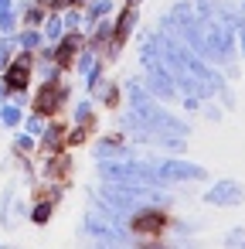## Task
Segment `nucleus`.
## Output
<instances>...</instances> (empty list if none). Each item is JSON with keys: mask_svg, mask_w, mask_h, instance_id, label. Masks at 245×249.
<instances>
[{"mask_svg": "<svg viewBox=\"0 0 245 249\" xmlns=\"http://www.w3.org/2000/svg\"><path fill=\"white\" fill-rule=\"evenodd\" d=\"M126 229H130L136 239H153V235H160V232L167 229V212H163L160 205H143V208H136V212L126 218Z\"/></svg>", "mask_w": 245, "mask_h": 249, "instance_id": "1", "label": "nucleus"}, {"mask_svg": "<svg viewBox=\"0 0 245 249\" xmlns=\"http://www.w3.org/2000/svg\"><path fill=\"white\" fill-rule=\"evenodd\" d=\"M153 167L160 171V178L167 181V184H187V181H204L208 178V171L201 167V164H191V160H184V157H167V160H153Z\"/></svg>", "mask_w": 245, "mask_h": 249, "instance_id": "2", "label": "nucleus"}, {"mask_svg": "<svg viewBox=\"0 0 245 249\" xmlns=\"http://www.w3.org/2000/svg\"><path fill=\"white\" fill-rule=\"evenodd\" d=\"M204 205H214V208H238V205H245V184L235 181V178H218V181L204 191Z\"/></svg>", "mask_w": 245, "mask_h": 249, "instance_id": "3", "label": "nucleus"}, {"mask_svg": "<svg viewBox=\"0 0 245 249\" xmlns=\"http://www.w3.org/2000/svg\"><path fill=\"white\" fill-rule=\"evenodd\" d=\"M96 160H119V157H130V150L123 147V140L119 137H102V140H96Z\"/></svg>", "mask_w": 245, "mask_h": 249, "instance_id": "4", "label": "nucleus"}, {"mask_svg": "<svg viewBox=\"0 0 245 249\" xmlns=\"http://www.w3.org/2000/svg\"><path fill=\"white\" fill-rule=\"evenodd\" d=\"M65 103V89H45L38 96V113H55Z\"/></svg>", "mask_w": 245, "mask_h": 249, "instance_id": "5", "label": "nucleus"}, {"mask_svg": "<svg viewBox=\"0 0 245 249\" xmlns=\"http://www.w3.org/2000/svg\"><path fill=\"white\" fill-rule=\"evenodd\" d=\"M79 45H82V38H79V35H68V38L62 41V48H58V69H65V65H72V58H75V52H79Z\"/></svg>", "mask_w": 245, "mask_h": 249, "instance_id": "6", "label": "nucleus"}, {"mask_svg": "<svg viewBox=\"0 0 245 249\" xmlns=\"http://www.w3.org/2000/svg\"><path fill=\"white\" fill-rule=\"evenodd\" d=\"M221 246H225V249H245V225L228 229V232H225V239H221Z\"/></svg>", "mask_w": 245, "mask_h": 249, "instance_id": "7", "label": "nucleus"}, {"mask_svg": "<svg viewBox=\"0 0 245 249\" xmlns=\"http://www.w3.org/2000/svg\"><path fill=\"white\" fill-rule=\"evenodd\" d=\"M113 11V4H109V0H92V4H89V24H99V21H106V14Z\"/></svg>", "mask_w": 245, "mask_h": 249, "instance_id": "8", "label": "nucleus"}, {"mask_svg": "<svg viewBox=\"0 0 245 249\" xmlns=\"http://www.w3.org/2000/svg\"><path fill=\"white\" fill-rule=\"evenodd\" d=\"M75 123H79V126H89V123H92V103H89V99L75 106Z\"/></svg>", "mask_w": 245, "mask_h": 249, "instance_id": "9", "label": "nucleus"}, {"mask_svg": "<svg viewBox=\"0 0 245 249\" xmlns=\"http://www.w3.org/2000/svg\"><path fill=\"white\" fill-rule=\"evenodd\" d=\"M48 215H51V205H48V201H41V205L34 208V222H48Z\"/></svg>", "mask_w": 245, "mask_h": 249, "instance_id": "10", "label": "nucleus"}, {"mask_svg": "<svg viewBox=\"0 0 245 249\" xmlns=\"http://www.w3.org/2000/svg\"><path fill=\"white\" fill-rule=\"evenodd\" d=\"M235 35L242 38V55H245V14H238V21H235Z\"/></svg>", "mask_w": 245, "mask_h": 249, "instance_id": "11", "label": "nucleus"}, {"mask_svg": "<svg viewBox=\"0 0 245 249\" xmlns=\"http://www.w3.org/2000/svg\"><path fill=\"white\" fill-rule=\"evenodd\" d=\"M75 24H79V14H75V11H72V14H65V28H75Z\"/></svg>", "mask_w": 245, "mask_h": 249, "instance_id": "12", "label": "nucleus"}, {"mask_svg": "<svg viewBox=\"0 0 245 249\" xmlns=\"http://www.w3.org/2000/svg\"><path fill=\"white\" fill-rule=\"evenodd\" d=\"M58 31H62V24H58V21H51V24H48V38H58Z\"/></svg>", "mask_w": 245, "mask_h": 249, "instance_id": "13", "label": "nucleus"}, {"mask_svg": "<svg viewBox=\"0 0 245 249\" xmlns=\"http://www.w3.org/2000/svg\"><path fill=\"white\" fill-rule=\"evenodd\" d=\"M96 249H123V246H96Z\"/></svg>", "mask_w": 245, "mask_h": 249, "instance_id": "14", "label": "nucleus"}]
</instances>
